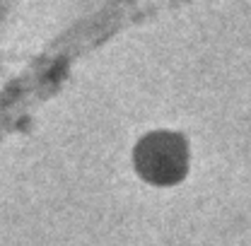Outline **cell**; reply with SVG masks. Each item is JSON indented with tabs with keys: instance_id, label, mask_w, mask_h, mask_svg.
<instances>
[{
	"instance_id": "6da1fadb",
	"label": "cell",
	"mask_w": 251,
	"mask_h": 246,
	"mask_svg": "<svg viewBox=\"0 0 251 246\" xmlns=\"http://www.w3.org/2000/svg\"><path fill=\"white\" fill-rule=\"evenodd\" d=\"M133 167L143 181L152 186H172L186 176L188 145L179 133L152 130L143 135L133 150Z\"/></svg>"
}]
</instances>
